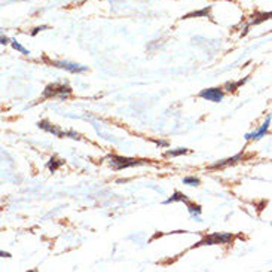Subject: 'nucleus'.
I'll use <instances>...</instances> for the list:
<instances>
[{
	"mask_svg": "<svg viewBox=\"0 0 272 272\" xmlns=\"http://www.w3.org/2000/svg\"><path fill=\"white\" fill-rule=\"evenodd\" d=\"M155 143H156L158 146H162V147H167V146H168V141H158V140H155Z\"/></svg>",
	"mask_w": 272,
	"mask_h": 272,
	"instance_id": "nucleus-16",
	"label": "nucleus"
},
{
	"mask_svg": "<svg viewBox=\"0 0 272 272\" xmlns=\"http://www.w3.org/2000/svg\"><path fill=\"white\" fill-rule=\"evenodd\" d=\"M2 257H11V254H9V253H5V251H2Z\"/></svg>",
	"mask_w": 272,
	"mask_h": 272,
	"instance_id": "nucleus-17",
	"label": "nucleus"
},
{
	"mask_svg": "<svg viewBox=\"0 0 272 272\" xmlns=\"http://www.w3.org/2000/svg\"><path fill=\"white\" fill-rule=\"evenodd\" d=\"M233 241V235L232 233H226V232H216V233H210L207 236H204L199 242H196L192 248L195 247H201V245H216V244H227Z\"/></svg>",
	"mask_w": 272,
	"mask_h": 272,
	"instance_id": "nucleus-2",
	"label": "nucleus"
},
{
	"mask_svg": "<svg viewBox=\"0 0 272 272\" xmlns=\"http://www.w3.org/2000/svg\"><path fill=\"white\" fill-rule=\"evenodd\" d=\"M11 45H12V48H14V49H17V51H18V52H21L23 55H30V51H29V49H26V48H24L21 44H18L15 39H11Z\"/></svg>",
	"mask_w": 272,
	"mask_h": 272,
	"instance_id": "nucleus-12",
	"label": "nucleus"
},
{
	"mask_svg": "<svg viewBox=\"0 0 272 272\" xmlns=\"http://www.w3.org/2000/svg\"><path fill=\"white\" fill-rule=\"evenodd\" d=\"M72 94V88L64 84H52L45 88L44 98H66Z\"/></svg>",
	"mask_w": 272,
	"mask_h": 272,
	"instance_id": "nucleus-3",
	"label": "nucleus"
},
{
	"mask_svg": "<svg viewBox=\"0 0 272 272\" xmlns=\"http://www.w3.org/2000/svg\"><path fill=\"white\" fill-rule=\"evenodd\" d=\"M241 158H242V155L238 153V155H235V156H232V158H227V159H223V161H219V162L213 164L211 167H208V170H222V168H226V167L233 165V164H236L238 161H241Z\"/></svg>",
	"mask_w": 272,
	"mask_h": 272,
	"instance_id": "nucleus-8",
	"label": "nucleus"
},
{
	"mask_svg": "<svg viewBox=\"0 0 272 272\" xmlns=\"http://www.w3.org/2000/svg\"><path fill=\"white\" fill-rule=\"evenodd\" d=\"M171 202H189V199L186 198V195L184 193H181V192H179V190H176L174 192V195L173 196H170L167 201H164V204L167 205V204H171Z\"/></svg>",
	"mask_w": 272,
	"mask_h": 272,
	"instance_id": "nucleus-10",
	"label": "nucleus"
},
{
	"mask_svg": "<svg viewBox=\"0 0 272 272\" xmlns=\"http://www.w3.org/2000/svg\"><path fill=\"white\" fill-rule=\"evenodd\" d=\"M199 179L198 177H193V176H189V177H184L183 179V184H187V186H199Z\"/></svg>",
	"mask_w": 272,
	"mask_h": 272,
	"instance_id": "nucleus-13",
	"label": "nucleus"
},
{
	"mask_svg": "<svg viewBox=\"0 0 272 272\" xmlns=\"http://www.w3.org/2000/svg\"><path fill=\"white\" fill-rule=\"evenodd\" d=\"M199 98H204L207 101H213V103H220L225 97V92L222 88H207V90H202L199 94H198Z\"/></svg>",
	"mask_w": 272,
	"mask_h": 272,
	"instance_id": "nucleus-6",
	"label": "nucleus"
},
{
	"mask_svg": "<svg viewBox=\"0 0 272 272\" xmlns=\"http://www.w3.org/2000/svg\"><path fill=\"white\" fill-rule=\"evenodd\" d=\"M186 207H187V211H189L190 217H193L196 222H202V220H201V213H202L201 205L193 204V202H186Z\"/></svg>",
	"mask_w": 272,
	"mask_h": 272,
	"instance_id": "nucleus-9",
	"label": "nucleus"
},
{
	"mask_svg": "<svg viewBox=\"0 0 272 272\" xmlns=\"http://www.w3.org/2000/svg\"><path fill=\"white\" fill-rule=\"evenodd\" d=\"M245 81H247V79H244V81H238V82H235V84H230V82H227L225 88H226L227 91H235V90H236V88H238L239 85H242V84H244Z\"/></svg>",
	"mask_w": 272,
	"mask_h": 272,
	"instance_id": "nucleus-14",
	"label": "nucleus"
},
{
	"mask_svg": "<svg viewBox=\"0 0 272 272\" xmlns=\"http://www.w3.org/2000/svg\"><path fill=\"white\" fill-rule=\"evenodd\" d=\"M109 164L112 167V170L115 171H121L125 168H131V167H137V165H143L147 164L149 161L144 159H134V158H125V156H118V155H110L109 156Z\"/></svg>",
	"mask_w": 272,
	"mask_h": 272,
	"instance_id": "nucleus-1",
	"label": "nucleus"
},
{
	"mask_svg": "<svg viewBox=\"0 0 272 272\" xmlns=\"http://www.w3.org/2000/svg\"><path fill=\"white\" fill-rule=\"evenodd\" d=\"M51 66L58 67V69H63V70L70 72V73H85V72H88V67H87V66L76 64V63H70V61H64V60L51 61Z\"/></svg>",
	"mask_w": 272,
	"mask_h": 272,
	"instance_id": "nucleus-5",
	"label": "nucleus"
},
{
	"mask_svg": "<svg viewBox=\"0 0 272 272\" xmlns=\"http://www.w3.org/2000/svg\"><path fill=\"white\" fill-rule=\"evenodd\" d=\"M55 161H57V159H51V161L48 162V168H49L52 173H54L58 167H61V165H63V161H58V162H55Z\"/></svg>",
	"mask_w": 272,
	"mask_h": 272,
	"instance_id": "nucleus-15",
	"label": "nucleus"
},
{
	"mask_svg": "<svg viewBox=\"0 0 272 272\" xmlns=\"http://www.w3.org/2000/svg\"><path fill=\"white\" fill-rule=\"evenodd\" d=\"M38 125H39V128H42V130H45V131H48V133H51V134L60 137V138H64V137H70V138H76V140L81 138V136H79L78 133H75V131H63V130H60L57 125L49 124L48 121H41Z\"/></svg>",
	"mask_w": 272,
	"mask_h": 272,
	"instance_id": "nucleus-4",
	"label": "nucleus"
},
{
	"mask_svg": "<svg viewBox=\"0 0 272 272\" xmlns=\"http://www.w3.org/2000/svg\"><path fill=\"white\" fill-rule=\"evenodd\" d=\"M271 119H272V116L269 115V116L265 119V122L260 125V128H257V130H256V131H253V133H247V134L244 136V138H245L247 141H250V140H259V138L265 137V136H266V133H268V130H269Z\"/></svg>",
	"mask_w": 272,
	"mask_h": 272,
	"instance_id": "nucleus-7",
	"label": "nucleus"
},
{
	"mask_svg": "<svg viewBox=\"0 0 272 272\" xmlns=\"http://www.w3.org/2000/svg\"><path fill=\"white\" fill-rule=\"evenodd\" d=\"M189 150L187 149H184V147H179V149H176V150H167L165 152V156L167 158H176V156H180V155H184V153H187Z\"/></svg>",
	"mask_w": 272,
	"mask_h": 272,
	"instance_id": "nucleus-11",
	"label": "nucleus"
}]
</instances>
